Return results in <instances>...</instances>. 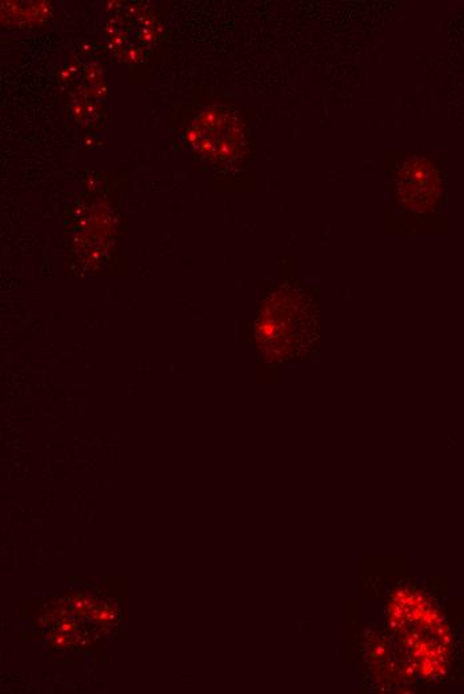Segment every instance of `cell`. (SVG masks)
Instances as JSON below:
<instances>
[{"label":"cell","instance_id":"obj_1","mask_svg":"<svg viewBox=\"0 0 464 694\" xmlns=\"http://www.w3.org/2000/svg\"><path fill=\"white\" fill-rule=\"evenodd\" d=\"M437 178L424 160H411L400 174V194L408 208L424 209L434 201Z\"/></svg>","mask_w":464,"mask_h":694}]
</instances>
